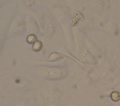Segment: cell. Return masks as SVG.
<instances>
[{
	"instance_id": "1",
	"label": "cell",
	"mask_w": 120,
	"mask_h": 106,
	"mask_svg": "<svg viewBox=\"0 0 120 106\" xmlns=\"http://www.w3.org/2000/svg\"><path fill=\"white\" fill-rule=\"evenodd\" d=\"M34 18L39 25L41 33L46 38L49 39L54 35L56 32V24L53 19L47 12H36Z\"/></svg>"
},
{
	"instance_id": "2",
	"label": "cell",
	"mask_w": 120,
	"mask_h": 106,
	"mask_svg": "<svg viewBox=\"0 0 120 106\" xmlns=\"http://www.w3.org/2000/svg\"><path fill=\"white\" fill-rule=\"evenodd\" d=\"M68 70L62 67H44L38 70L37 74L47 80H58L64 79L68 75Z\"/></svg>"
},
{
	"instance_id": "3",
	"label": "cell",
	"mask_w": 120,
	"mask_h": 106,
	"mask_svg": "<svg viewBox=\"0 0 120 106\" xmlns=\"http://www.w3.org/2000/svg\"><path fill=\"white\" fill-rule=\"evenodd\" d=\"M6 84L16 91H24L31 87V83L26 77L20 75H11L7 78Z\"/></svg>"
},
{
	"instance_id": "4",
	"label": "cell",
	"mask_w": 120,
	"mask_h": 106,
	"mask_svg": "<svg viewBox=\"0 0 120 106\" xmlns=\"http://www.w3.org/2000/svg\"><path fill=\"white\" fill-rule=\"evenodd\" d=\"M42 97L47 104H53L58 100L60 99L62 96L61 91L57 88L46 87L41 90Z\"/></svg>"
},
{
	"instance_id": "5",
	"label": "cell",
	"mask_w": 120,
	"mask_h": 106,
	"mask_svg": "<svg viewBox=\"0 0 120 106\" xmlns=\"http://www.w3.org/2000/svg\"><path fill=\"white\" fill-rule=\"evenodd\" d=\"M26 32V21L25 19L21 17H17L12 22L10 26V33L14 36H20Z\"/></svg>"
},
{
	"instance_id": "6",
	"label": "cell",
	"mask_w": 120,
	"mask_h": 106,
	"mask_svg": "<svg viewBox=\"0 0 120 106\" xmlns=\"http://www.w3.org/2000/svg\"><path fill=\"white\" fill-rule=\"evenodd\" d=\"M72 35L76 47V54H78L82 50V46L85 44L86 37H84L83 33L78 28H73Z\"/></svg>"
},
{
	"instance_id": "7",
	"label": "cell",
	"mask_w": 120,
	"mask_h": 106,
	"mask_svg": "<svg viewBox=\"0 0 120 106\" xmlns=\"http://www.w3.org/2000/svg\"><path fill=\"white\" fill-rule=\"evenodd\" d=\"M26 21V33L29 34H37L40 31V27L37 20L32 16H27L25 18Z\"/></svg>"
},
{
	"instance_id": "8",
	"label": "cell",
	"mask_w": 120,
	"mask_h": 106,
	"mask_svg": "<svg viewBox=\"0 0 120 106\" xmlns=\"http://www.w3.org/2000/svg\"><path fill=\"white\" fill-rule=\"evenodd\" d=\"M79 55L81 57V62L84 63L85 64H95L97 63L96 58L94 57L93 54H91L88 50L84 49L79 53Z\"/></svg>"
},
{
	"instance_id": "9",
	"label": "cell",
	"mask_w": 120,
	"mask_h": 106,
	"mask_svg": "<svg viewBox=\"0 0 120 106\" xmlns=\"http://www.w3.org/2000/svg\"><path fill=\"white\" fill-rule=\"evenodd\" d=\"M85 46H86V50H88L94 56L99 54V50L98 48V47L88 38H86L85 40Z\"/></svg>"
},
{
	"instance_id": "10",
	"label": "cell",
	"mask_w": 120,
	"mask_h": 106,
	"mask_svg": "<svg viewBox=\"0 0 120 106\" xmlns=\"http://www.w3.org/2000/svg\"><path fill=\"white\" fill-rule=\"evenodd\" d=\"M65 57H67V55H64V54L58 52H52L50 54V56L48 57L47 61V62H56V61H59V60H62L63 58H64Z\"/></svg>"
},
{
	"instance_id": "11",
	"label": "cell",
	"mask_w": 120,
	"mask_h": 106,
	"mask_svg": "<svg viewBox=\"0 0 120 106\" xmlns=\"http://www.w3.org/2000/svg\"><path fill=\"white\" fill-rule=\"evenodd\" d=\"M105 30L109 34L112 35V36H114L116 31V26H115V24L112 21H109L108 23L105 26Z\"/></svg>"
},
{
	"instance_id": "12",
	"label": "cell",
	"mask_w": 120,
	"mask_h": 106,
	"mask_svg": "<svg viewBox=\"0 0 120 106\" xmlns=\"http://www.w3.org/2000/svg\"><path fill=\"white\" fill-rule=\"evenodd\" d=\"M111 102H116L120 100V92L118 91H112L109 95Z\"/></svg>"
},
{
	"instance_id": "13",
	"label": "cell",
	"mask_w": 120,
	"mask_h": 106,
	"mask_svg": "<svg viewBox=\"0 0 120 106\" xmlns=\"http://www.w3.org/2000/svg\"><path fill=\"white\" fill-rule=\"evenodd\" d=\"M43 49V43L40 40H37V42L32 45V50L34 52H40Z\"/></svg>"
},
{
	"instance_id": "14",
	"label": "cell",
	"mask_w": 120,
	"mask_h": 106,
	"mask_svg": "<svg viewBox=\"0 0 120 106\" xmlns=\"http://www.w3.org/2000/svg\"><path fill=\"white\" fill-rule=\"evenodd\" d=\"M26 42H27V44H35L36 42L37 41V35L36 34H29L28 36L26 37Z\"/></svg>"
},
{
	"instance_id": "15",
	"label": "cell",
	"mask_w": 120,
	"mask_h": 106,
	"mask_svg": "<svg viewBox=\"0 0 120 106\" xmlns=\"http://www.w3.org/2000/svg\"><path fill=\"white\" fill-rule=\"evenodd\" d=\"M14 106H27V103H26V101L21 100V101L17 102L16 104H15Z\"/></svg>"
},
{
	"instance_id": "16",
	"label": "cell",
	"mask_w": 120,
	"mask_h": 106,
	"mask_svg": "<svg viewBox=\"0 0 120 106\" xmlns=\"http://www.w3.org/2000/svg\"><path fill=\"white\" fill-rule=\"evenodd\" d=\"M112 106H120V100L116 102H111Z\"/></svg>"
},
{
	"instance_id": "17",
	"label": "cell",
	"mask_w": 120,
	"mask_h": 106,
	"mask_svg": "<svg viewBox=\"0 0 120 106\" xmlns=\"http://www.w3.org/2000/svg\"><path fill=\"white\" fill-rule=\"evenodd\" d=\"M101 106H112V105L111 102H110V104H103Z\"/></svg>"
},
{
	"instance_id": "18",
	"label": "cell",
	"mask_w": 120,
	"mask_h": 106,
	"mask_svg": "<svg viewBox=\"0 0 120 106\" xmlns=\"http://www.w3.org/2000/svg\"><path fill=\"white\" fill-rule=\"evenodd\" d=\"M116 62H117V64H118L119 68V70H120V64H119V61H118V60H117V58H116Z\"/></svg>"
},
{
	"instance_id": "19",
	"label": "cell",
	"mask_w": 120,
	"mask_h": 106,
	"mask_svg": "<svg viewBox=\"0 0 120 106\" xmlns=\"http://www.w3.org/2000/svg\"><path fill=\"white\" fill-rule=\"evenodd\" d=\"M90 106H96V105H94V103H92V104H91V105H90Z\"/></svg>"
},
{
	"instance_id": "20",
	"label": "cell",
	"mask_w": 120,
	"mask_h": 106,
	"mask_svg": "<svg viewBox=\"0 0 120 106\" xmlns=\"http://www.w3.org/2000/svg\"><path fill=\"white\" fill-rule=\"evenodd\" d=\"M70 106H78V105H70Z\"/></svg>"
}]
</instances>
